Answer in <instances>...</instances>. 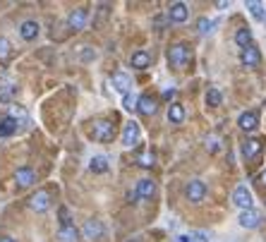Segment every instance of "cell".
<instances>
[{"mask_svg":"<svg viewBox=\"0 0 266 242\" xmlns=\"http://www.w3.org/2000/svg\"><path fill=\"white\" fill-rule=\"evenodd\" d=\"M235 44L240 46V48H247V46H252V32L247 29V27H242V29H237L235 32Z\"/></svg>","mask_w":266,"mask_h":242,"instance_id":"cb8c5ba5","label":"cell"},{"mask_svg":"<svg viewBox=\"0 0 266 242\" xmlns=\"http://www.w3.org/2000/svg\"><path fill=\"white\" fill-rule=\"evenodd\" d=\"M91 137L96 139V142H113V137H115V125L111 120H96L94 122V127H91Z\"/></svg>","mask_w":266,"mask_h":242,"instance_id":"7a4b0ae2","label":"cell"},{"mask_svg":"<svg viewBox=\"0 0 266 242\" xmlns=\"http://www.w3.org/2000/svg\"><path fill=\"white\" fill-rule=\"evenodd\" d=\"M261 146H264V139H259V137H252V139H247V142H242V156L249 161V158H254V156H259V151H261Z\"/></svg>","mask_w":266,"mask_h":242,"instance_id":"5bb4252c","label":"cell"},{"mask_svg":"<svg viewBox=\"0 0 266 242\" xmlns=\"http://www.w3.org/2000/svg\"><path fill=\"white\" fill-rule=\"evenodd\" d=\"M218 146H221V144H218L216 137H209V139H206V149H209L211 154H216V151H218Z\"/></svg>","mask_w":266,"mask_h":242,"instance_id":"e575fe53","label":"cell"},{"mask_svg":"<svg viewBox=\"0 0 266 242\" xmlns=\"http://www.w3.org/2000/svg\"><path fill=\"white\" fill-rule=\"evenodd\" d=\"M58 216H60V228H65V225H72V218H70V211L65 206H60L58 211Z\"/></svg>","mask_w":266,"mask_h":242,"instance_id":"d6a6232c","label":"cell"},{"mask_svg":"<svg viewBox=\"0 0 266 242\" xmlns=\"http://www.w3.org/2000/svg\"><path fill=\"white\" fill-rule=\"evenodd\" d=\"M77 58L82 63H91V60H96V51H94L91 46H82L77 51Z\"/></svg>","mask_w":266,"mask_h":242,"instance_id":"f1b7e54d","label":"cell"},{"mask_svg":"<svg viewBox=\"0 0 266 242\" xmlns=\"http://www.w3.org/2000/svg\"><path fill=\"white\" fill-rule=\"evenodd\" d=\"M10 53H12L10 41H8L5 36H0V60H8V58H10Z\"/></svg>","mask_w":266,"mask_h":242,"instance_id":"1f68e13d","label":"cell"},{"mask_svg":"<svg viewBox=\"0 0 266 242\" xmlns=\"http://www.w3.org/2000/svg\"><path fill=\"white\" fill-rule=\"evenodd\" d=\"M17 130H20V122L15 120L12 115H8V118L0 120V137H12Z\"/></svg>","mask_w":266,"mask_h":242,"instance_id":"ffe728a7","label":"cell"},{"mask_svg":"<svg viewBox=\"0 0 266 242\" xmlns=\"http://www.w3.org/2000/svg\"><path fill=\"white\" fill-rule=\"evenodd\" d=\"M134 192H137V197H139V199H151L156 194V182H154V180H149V177H144V180H139V182H137Z\"/></svg>","mask_w":266,"mask_h":242,"instance_id":"e0dca14e","label":"cell"},{"mask_svg":"<svg viewBox=\"0 0 266 242\" xmlns=\"http://www.w3.org/2000/svg\"><path fill=\"white\" fill-rule=\"evenodd\" d=\"M185 194H187V199L192 204H201L206 199V185H204V180H189Z\"/></svg>","mask_w":266,"mask_h":242,"instance_id":"277c9868","label":"cell"},{"mask_svg":"<svg viewBox=\"0 0 266 242\" xmlns=\"http://www.w3.org/2000/svg\"><path fill=\"white\" fill-rule=\"evenodd\" d=\"M15 94H17L15 84H0V103H12Z\"/></svg>","mask_w":266,"mask_h":242,"instance_id":"484cf974","label":"cell"},{"mask_svg":"<svg viewBox=\"0 0 266 242\" xmlns=\"http://www.w3.org/2000/svg\"><path fill=\"white\" fill-rule=\"evenodd\" d=\"M127 201H130V204H134V201H139V197H137V192H127Z\"/></svg>","mask_w":266,"mask_h":242,"instance_id":"8d00e7d4","label":"cell"},{"mask_svg":"<svg viewBox=\"0 0 266 242\" xmlns=\"http://www.w3.org/2000/svg\"><path fill=\"white\" fill-rule=\"evenodd\" d=\"M237 223H240L242 228H247V230L259 228V225H261V213H259L256 209H247V211H242V213H240Z\"/></svg>","mask_w":266,"mask_h":242,"instance_id":"30bf717a","label":"cell"},{"mask_svg":"<svg viewBox=\"0 0 266 242\" xmlns=\"http://www.w3.org/2000/svg\"><path fill=\"white\" fill-rule=\"evenodd\" d=\"M233 204L237 206V209H252V204H254V199H252V192L247 189V185H237L233 192Z\"/></svg>","mask_w":266,"mask_h":242,"instance_id":"5b68a950","label":"cell"},{"mask_svg":"<svg viewBox=\"0 0 266 242\" xmlns=\"http://www.w3.org/2000/svg\"><path fill=\"white\" fill-rule=\"evenodd\" d=\"M139 137H142V130H139V125L134 120L125 122V130H122V146L125 149H132L139 144Z\"/></svg>","mask_w":266,"mask_h":242,"instance_id":"3957f363","label":"cell"},{"mask_svg":"<svg viewBox=\"0 0 266 242\" xmlns=\"http://www.w3.org/2000/svg\"><path fill=\"white\" fill-rule=\"evenodd\" d=\"M173 96H175V89H173V87H170V89H166V91H163V99H166V101H170V99H173Z\"/></svg>","mask_w":266,"mask_h":242,"instance_id":"d590c367","label":"cell"},{"mask_svg":"<svg viewBox=\"0 0 266 242\" xmlns=\"http://www.w3.org/2000/svg\"><path fill=\"white\" fill-rule=\"evenodd\" d=\"M189 58H192V53H189L187 44H173L170 51H168V63L175 67V70H182L189 63Z\"/></svg>","mask_w":266,"mask_h":242,"instance_id":"6da1fadb","label":"cell"},{"mask_svg":"<svg viewBox=\"0 0 266 242\" xmlns=\"http://www.w3.org/2000/svg\"><path fill=\"white\" fill-rule=\"evenodd\" d=\"M82 232H84V237H89V240H96V237L103 235V223H101L99 218H89L87 223H84Z\"/></svg>","mask_w":266,"mask_h":242,"instance_id":"2e32d148","label":"cell"},{"mask_svg":"<svg viewBox=\"0 0 266 242\" xmlns=\"http://www.w3.org/2000/svg\"><path fill=\"white\" fill-rule=\"evenodd\" d=\"M137 110H139L142 115H154L156 110H158V101H156L151 94H142L139 101H137Z\"/></svg>","mask_w":266,"mask_h":242,"instance_id":"7c38bea8","label":"cell"},{"mask_svg":"<svg viewBox=\"0 0 266 242\" xmlns=\"http://www.w3.org/2000/svg\"><path fill=\"white\" fill-rule=\"evenodd\" d=\"M197 32H199L201 36L211 34V32H213V22H211V20H206V17H201L199 22H197Z\"/></svg>","mask_w":266,"mask_h":242,"instance_id":"4dcf8cb0","label":"cell"},{"mask_svg":"<svg viewBox=\"0 0 266 242\" xmlns=\"http://www.w3.org/2000/svg\"><path fill=\"white\" fill-rule=\"evenodd\" d=\"M261 182H264V185H266V170H264V173H261Z\"/></svg>","mask_w":266,"mask_h":242,"instance_id":"ab89813d","label":"cell"},{"mask_svg":"<svg viewBox=\"0 0 266 242\" xmlns=\"http://www.w3.org/2000/svg\"><path fill=\"white\" fill-rule=\"evenodd\" d=\"M130 87H132V79H130L127 72H115V75H113V89L120 91L122 96L130 94Z\"/></svg>","mask_w":266,"mask_h":242,"instance_id":"ac0fdd59","label":"cell"},{"mask_svg":"<svg viewBox=\"0 0 266 242\" xmlns=\"http://www.w3.org/2000/svg\"><path fill=\"white\" fill-rule=\"evenodd\" d=\"M247 10L252 12V17H254V20L266 22V5H264V3H259V0H249V3H247Z\"/></svg>","mask_w":266,"mask_h":242,"instance_id":"7402d4cb","label":"cell"},{"mask_svg":"<svg viewBox=\"0 0 266 242\" xmlns=\"http://www.w3.org/2000/svg\"><path fill=\"white\" fill-rule=\"evenodd\" d=\"M206 103H209L211 108H218V106L223 103L221 91H218V89H209V91H206Z\"/></svg>","mask_w":266,"mask_h":242,"instance_id":"83f0119b","label":"cell"},{"mask_svg":"<svg viewBox=\"0 0 266 242\" xmlns=\"http://www.w3.org/2000/svg\"><path fill=\"white\" fill-rule=\"evenodd\" d=\"M15 182H17V187H32L34 182H36V173H34V168L29 165H22V168H17V173H15Z\"/></svg>","mask_w":266,"mask_h":242,"instance_id":"9c48e42d","label":"cell"},{"mask_svg":"<svg viewBox=\"0 0 266 242\" xmlns=\"http://www.w3.org/2000/svg\"><path fill=\"white\" fill-rule=\"evenodd\" d=\"M187 242H209V237H206V235H204V232H189L187 235Z\"/></svg>","mask_w":266,"mask_h":242,"instance_id":"836d02e7","label":"cell"},{"mask_svg":"<svg viewBox=\"0 0 266 242\" xmlns=\"http://www.w3.org/2000/svg\"><path fill=\"white\" fill-rule=\"evenodd\" d=\"M237 127L242 132H254L256 127H259V113L256 110H244L242 115L237 118Z\"/></svg>","mask_w":266,"mask_h":242,"instance_id":"ba28073f","label":"cell"},{"mask_svg":"<svg viewBox=\"0 0 266 242\" xmlns=\"http://www.w3.org/2000/svg\"><path fill=\"white\" fill-rule=\"evenodd\" d=\"M89 170H91V173H106V170H108V158H106V156H94V158L89 161Z\"/></svg>","mask_w":266,"mask_h":242,"instance_id":"d4e9b609","label":"cell"},{"mask_svg":"<svg viewBox=\"0 0 266 242\" xmlns=\"http://www.w3.org/2000/svg\"><path fill=\"white\" fill-rule=\"evenodd\" d=\"M0 242H17V240H15V237H10V235H3V237H0Z\"/></svg>","mask_w":266,"mask_h":242,"instance_id":"74e56055","label":"cell"},{"mask_svg":"<svg viewBox=\"0 0 266 242\" xmlns=\"http://www.w3.org/2000/svg\"><path fill=\"white\" fill-rule=\"evenodd\" d=\"M177 242H187V235H177Z\"/></svg>","mask_w":266,"mask_h":242,"instance_id":"f35d334b","label":"cell"},{"mask_svg":"<svg viewBox=\"0 0 266 242\" xmlns=\"http://www.w3.org/2000/svg\"><path fill=\"white\" fill-rule=\"evenodd\" d=\"M240 60H242L244 67H256L259 63H261V53H259L256 46H247V48L242 51V55H240Z\"/></svg>","mask_w":266,"mask_h":242,"instance_id":"4fadbf2b","label":"cell"},{"mask_svg":"<svg viewBox=\"0 0 266 242\" xmlns=\"http://www.w3.org/2000/svg\"><path fill=\"white\" fill-rule=\"evenodd\" d=\"M187 17H189V8L185 3H173V5L168 8V20H170V22L182 24V22H187Z\"/></svg>","mask_w":266,"mask_h":242,"instance_id":"8fae6325","label":"cell"},{"mask_svg":"<svg viewBox=\"0 0 266 242\" xmlns=\"http://www.w3.org/2000/svg\"><path fill=\"white\" fill-rule=\"evenodd\" d=\"M39 32H41V27H39V22H34V20H24L20 24V36H22L24 41H34L39 36Z\"/></svg>","mask_w":266,"mask_h":242,"instance_id":"9a60e30c","label":"cell"},{"mask_svg":"<svg viewBox=\"0 0 266 242\" xmlns=\"http://www.w3.org/2000/svg\"><path fill=\"white\" fill-rule=\"evenodd\" d=\"M154 163H156L154 151H144V154H137V165H142V168H154Z\"/></svg>","mask_w":266,"mask_h":242,"instance_id":"4316f807","label":"cell"},{"mask_svg":"<svg viewBox=\"0 0 266 242\" xmlns=\"http://www.w3.org/2000/svg\"><path fill=\"white\" fill-rule=\"evenodd\" d=\"M137 101H139L137 94H132V91H130V94H125V96H122V108H125V110H134V108H137Z\"/></svg>","mask_w":266,"mask_h":242,"instance_id":"f546056e","label":"cell"},{"mask_svg":"<svg viewBox=\"0 0 266 242\" xmlns=\"http://www.w3.org/2000/svg\"><path fill=\"white\" fill-rule=\"evenodd\" d=\"M89 22V12L84 8H75V10L67 15V27L70 29H75V32H82Z\"/></svg>","mask_w":266,"mask_h":242,"instance_id":"8992f818","label":"cell"},{"mask_svg":"<svg viewBox=\"0 0 266 242\" xmlns=\"http://www.w3.org/2000/svg\"><path fill=\"white\" fill-rule=\"evenodd\" d=\"M58 240L60 242H79V230L75 225H65L58 230Z\"/></svg>","mask_w":266,"mask_h":242,"instance_id":"603a6c76","label":"cell"},{"mask_svg":"<svg viewBox=\"0 0 266 242\" xmlns=\"http://www.w3.org/2000/svg\"><path fill=\"white\" fill-rule=\"evenodd\" d=\"M130 65H132L134 70H146V67L151 65V55L146 53V51H137V53H132V58H130Z\"/></svg>","mask_w":266,"mask_h":242,"instance_id":"d6986e66","label":"cell"},{"mask_svg":"<svg viewBox=\"0 0 266 242\" xmlns=\"http://www.w3.org/2000/svg\"><path fill=\"white\" fill-rule=\"evenodd\" d=\"M168 120L173 122V125H182V122H185V108H182L180 103H170V108H168Z\"/></svg>","mask_w":266,"mask_h":242,"instance_id":"44dd1931","label":"cell"},{"mask_svg":"<svg viewBox=\"0 0 266 242\" xmlns=\"http://www.w3.org/2000/svg\"><path fill=\"white\" fill-rule=\"evenodd\" d=\"M48 206H51V194H48L46 189H39L36 194H32V197H29V209L36 211V213H44V211H48Z\"/></svg>","mask_w":266,"mask_h":242,"instance_id":"52a82bcc","label":"cell"}]
</instances>
